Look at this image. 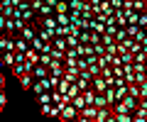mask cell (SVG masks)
<instances>
[{
	"mask_svg": "<svg viewBox=\"0 0 147 122\" xmlns=\"http://www.w3.org/2000/svg\"><path fill=\"white\" fill-rule=\"evenodd\" d=\"M34 15H37V12L32 10V7H30V10H25V12H22V22H27V25H34Z\"/></svg>",
	"mask_w": 147,
	"mask_h": 122,
	"instance_id": "obj_23",
	"label": "cell"
},
{
	"mask_svg": "<svg viewBox=\"0 0 147 122\" xmlns=\"http://www.w3.org/2000/svg\"><path fill=\"white\" fill-rule=\"evenodd\" d=\"M32 76H34V81H44V78H49V69L42 66V64H37L34 69H32Z\"/></svg>",
	"mask_w": 147,
	"mask_h": 122,
	"instance_id": "obj_7",
	"label": "cell"
},
{
	"mask_svg": "<svg viewBox=\"0 0 147 122\" xmlns=\"http://www.w3.org/2000/svg\"><path fill=\"white\" fill-rule=\"evenodd\" d=\"M3 54H15V39L10 34H3L0 37V56Z\"/></svg>",
	"mask_w": 147,
	"mask_h": 122,
	"instance_id": "obj_2",
	"label": "cell"
},
{
	"mask_svg": "<svg viewBox=\"0 0 147 122\" xmlns=\"http://www.w3.org/2000/svg\"><path fill=\"white\" fill-rule=\"evenodd\" d=\"M0 59H3V66H10V69L17 64V56H15V54H3Z\"/></svg>",
	"mask_w": 147,
	"mask_h": 122,
	"instance_id": "obj_19",
	"label": "cell"
},
{
	"mask_svg": "<svg viewBox=\"0 0 147 122\" xmlns=\"http://www.w3.org/2000/svg\"><path fill=\"white\" fill-rule=\"evenodd\" d=\"M12 39H15V51L17 54H27V51H30V42H27V39H22L20 34L12 37Z\"/></svg>",
	"mask_w": 147,
	"mask_h": 122,
	"instance_id": "obj_8",
	"label": "cell"
},
{
	"mask_svg": "<svg viewBox=\"0 0 147 122\" xmlns=\"http://www.w3.org/2000/svg\"><path fill=\"white\" fill-rule=\"evenodd\" d=\"M123 105H125L127 112H135L137 107H140V100H137V98H132V95H127L125 100H123Z\"/></svg>",
	"mask_w": 147,
	"mask_h": 122,
	"instance_id": "obj_10",
	"label": "cell"
},
{
	"mask_svg": "<svg viewBox=\"0 0 147 122\" xmlns=\"http://www.w3.org/2000/svg\"><path fill=\"white\" fill-rule=\"evenodd\" d=\"M37 32H39V25H25V27H22V32H20V37L27 39L30 47H32V42L37 39Z\"/></svg>",
	"mask_w": 147,
	"mask_h": 122,
	"instance_id": "obj_3",
	"label": "cell"
},
{
	"mask_svg": "<svg viewBox=\"0 0 147 122\" xmlns=\"http://www.w3.org/2000/svg\"><path fill=\"white\" fill-rule=\"evenodd\" d=\"M96 115H98V107L96 105H86L81 110V117H88V120H96Z\"/></svg>",
	"mask_w": 147,
	"mask_h": 122,
	"instance_id": "obj_14",
	"label": "cell"
},
{
	"mask_svg": "<svg viewBox=\"0 0 147 122\" xmlns=\"http://www.w3.org/2000/svg\"><path fill=\"white\" fill-rule=\"evenodd\" d=\"M110 115H113V110H110V107H103V110H98V115H96V122H105Z\"/></svg>",
	"mask_w": 147,
	"mask_h": 122,
	"instance_id": "obj_22",
	"label": "cell"
},
{
	"mask_svg": "<svg viewBox=\"0 0 147 122\" xmlns=\"http://www.w3.org/2000/svg\"><path fill=\"white\" fill-rule=\"evenodd\" d=\"M0 90H5V76L0 73Z\"/></svg>",
	"mask_w": 147,
	"mask_h": 122,
	"instance_id": "obj_41",
	"label": "cell"
},
{
	"mask_svg": "<svg viewBox=\"0 0 147 122\" xmlns=\"http://www.w3.org/2000/svg\"><path fill=\"white\" fill-rule=\"evenodd\" d=\"M39 27H42V29H52V32H57V17H44L42 22H39Z\"/></svg>",
	"mask_w": 147,
	"mask_h": 122,
	"instance_id": "obj_11",
	"label": "cell"
},
{
	"mask_svg": "<svg viewBox=\"0 0 147 122\" xmlns=\"http://www.w3.org/2000/svg\"><path fill=\"white\" fill-rule=\"evenodd\" d=\"M79 117H81V112L76 110V107H74V105H66V107L61 110V115H59V122H76Z\"/></svg>",
	"mask_w": 147,
	"mask_h": 122,
	"instance_id": "obj_1",
	"label": "cell"
},
{
	"mask_svg": "<svg viewBox=\"0 0 147 122\" xmlns=\"http://www.w3.org/2000/svg\"><path fill=\"white\" fill-rule=\"evenodd\" d=\"M140 107H142V110H147V98H140Z\"/></svg>",
	"mask_w": 147,
	"mask_h": 122,
	"instance_id": "obj_40",
	"label": "cell"
},
{
	"mask_svg": "<svg viewBox=\"0 0 147 122\" xmlns=\"http://www.w3.org/2000/svg\"><path fill=\"white\" fill-rule=\"evenodd\" d=\"M66 44H69V49H79V34H69L66 37Z\"/></svg>",
	"mask_w": 147,
	"mask_h": 122,
	"instance_id": "obj_25",
	"label": "cell"
},
{
	"mask_svg": "<svg viewBox=\"0 0 147 122\" xmlns=\"http://www.w3.org/2000/svg\"><path fill=\"white\" fill-rule=\"evenodd\" d=\"M17 81H20V85H22L25 90H32V85H34V76H32V73L22 76V78H17Z\"/></svg>",
	"mask_w": 147,
	"mask_h": 122,
	"instance_id": "obj_15",
	"label": "cell"
},
{
	"mask_svg": "<svg viewBox=\"0 0 147 122\" xmlns=\"http://www.w3.org/2000/svg\"><path fill=\"white\" fill-rule=\"evenodd\" d=\"M127 39H130V37H127V27H120V29L115 32V42L123 44V42H127Z\"/></svg>",
	"mask_w": 147,
	"mask_h": 122,
	"instance_id": "obj_21",
	"label": "cell"
},
{
	"mask_svg": "<svg viewBox=\"0 0 147 122\" xmlns=\"http://www.w3.org/2000/svg\"><path fill=\"white\" fill-rule=\"evenodd\" d=\"M115 22H118V27H127V12L125 10H118L115 12Z\"/></svg>",
	"mask_w": 147,
	"mask_h": 122,
	"instance_id": "obj_17",
	"label": "cell"
},
{
	"mask_svg": "<svg viewBox=\"0 0 147 122\" xmlns=\"http://www.w3.org/2000/svg\"><path fill=\"white\" fill-rule=\"evenodd\" d=\"M145 122H147V120H145Z\"/></svg>",
	"mask_w": 147,
	"mask_h": 122,
	"instance_id": "obj_48",
	"label": "cell"
},
{
	"mask_svg": "<svg viewBox=\"0 0 147 122\" xmlns=\"http://www.w3.org/2000/svg\"><path fill=\"white\" fill-rule=\"evenodd\" d=\"M105 122H118V120H115V115H110V117H108Z\"/></svg>",
	"mask_w": 147,
	"mask_h": 122,
	"instance_id": "obj_43",
	"label": "cell"
},
{
	"mask_svg": "<svg viewBox=\"0 0 147 122\" xmlns=\"http://www.w3.org/2000/svg\"><path fill=\"white\" fill-rule=\"evenodd\" d=\"M135 83H137V85L147 83V71H135Z\"/></svg>",
	"mask_w": 147,
	"mask_h": 122,
	"instance_id": "obj_26",
	"label": "cell"
},
{
	"mask_svg": "<svg viewBox=\"0 0 147 122\" xmlns=\"http://www.w3.org/2000/svg\"><path fill=\"white\" fill-rule=\"evenodd\" d=\"M71 105L76 107V110H79V112L84 110V107L88 105V103H86V98H84V93H81V95H76V98H74V103H71Z\"/></svg>",
	"mask_w": 147,
	"mask_h": 122,
	"instance_id": "obj_18",
	"label": "cell"
},
{
	"mask_svg": "<svg viewBox=\"0 0 147 122\" xmlns=\"http://www.w3.org/2000/svg\"><path fill=\"white\" fill-rule=\"evenodd\" d=\"M100 44H105V47H113V44H118V42H115V37H113V34H103V37H100Z\"/></svg>",
	"mask_w": 147,
	"mask_h": 122,
	"instance_id": "obj_28",
	"label": "cell"
},
{
	"mask_svg": "<svg viewBox=\"0 0 147 122\" xmlns=\"http://www.w3.org/2000/svg\"><path fill=\"white\" fill-rule=\"evenodd\" d=\"M137 34H140V27H137V25H127V37L135 39Z\"/></svg>",
	"mask_w": 147,
	"mask_h": 122,
	"instance_id": "obj_29",
	"label": "cell"
},
{
	"mask_svg": "<svg viewBox=\"0 0 147 122\" xmlns=\"http://www.w3.org/2000/svg\"><path fill=\"white\" fill-rule=\"evenodd\" d=\"M84 3H88V5H91V0H84Z\"/></svg>",
	"mask_w": 147,
	"mask_h": 122,
	"instance_id": "obj_46",
	"label": "cell"
},
{
	"mask_svg": "<svg viewBox=\"0 0 147 122\" xmlns=\"http://www.w3.org/2000/svg\"><path fill=\"white\" fill-rule=\"evenodd\" d=\"M25 59H27V64H30V69H34V66L39 64V59H42V54H39V51H34V49L30 47V51L25 54Z\"/></svg>",
	"mask_w": 147,
	"mask_h": 122,
	"instance_id": "obj_9",
	"label": "cell"
},
{
	"mask_svg": "<svg viewBox=\"0 0 147 122\" xmlns=\"http://www.w3.org/2000/svg\"><path fill=\"white\" fill-rule=\"evenodd\" d=\"M130 54V49H127V44L123 42V44H118V56H127Z\"/></svg>",
	"mask_w": 147,
	"mask_h": 122,
	"instance_id": "obj_32",
	"label": "cell"
},
{
	"mask_svg": "<svg viewBox=\"0 0 147 122\" xmlns=\"http://www.w3.org/2000/svg\"><path fill=\"white\" fill-rule=\"evenodd\" d=\"M64 71H66L64 61H52L49 64V76H54V78H64Z\"/></svg>",
	"mask_w": 147,
	"mask_h": 122,
	"instance_id": "obj_4",
	"label": "cell"
},
{
	"mask_svg": "<svg viewBox=\"0 0 147 122\" xmlns=\"http://www.w3.org/2000/svg\"><path fill=\"white\" fill-rule=\"evenodd\" d=\"M93 51L96 56H105V44H93Z\"/></svg>",
	"mask_w": 147,
	"mask_h": 122,
	"instance_id": "obj_34",
	"label": "cell"
},
{
	"mask_svg": "<svg viewBox=\"0 0 147 122\" xmlns=\"http://www.w3.org/2000/svg\"><path fill=\"white\" fill-rule=\"evenodd\" d=\"M5 103H7V95H5V90H0V110L5 107Z\"/></svg>",
	"mask_w": 147,
	"mask_h": 122,
	"instance_id": "obj_37",
	"label": "cell"
},
{
	"mask_svg": "<svg viewBox=\"0 0 147 122\" xmlns=\"http://www.w3.org/2000/svg\"><path fill=\"white\" fill-rule=\"evenodd\" d=\"M52 47L57 49V51H69V44H66V39H64V37H54L52 39Z\"/></svg>",
	"mask_w": 147,
	"mask_h": 122,
	"instance_id": "obj_13",
	"label": "cell"
},
{
	"mask_svg": "<svg viewBox=\"0 0 147 122\" xmlns=\"http://www.w3.org/2000/svg\"><path fill=\"white\" fill-rule=\"evenodd\" d=\"M142 12H147V3H145V10H142Z\"/></svg>",
	"mask_w": 147,
	"mask_h": 122,
	"instance_id": "obj_45",
	"label": "cell"
},
{
	"mask_svg": "<svg viewBox=\"0 0 147 122\" xmlns=\"http://www.w3.org/2000/svg\"><path fill=\"white\" fill-rule=\"evenodd\" d=\"M42 3H44V0H42Z\"/></svg>",
	"mask_w": 147,
	"mask_h": 122,
	"instance_id": "obj_47",
	"label": "cell"
},
{
	"mask_svg": "<svg viewBox=\"0 0 147 122\" xmlns=\"http://www.w3.org/2000/svg\"><path fill=\"white\" fill-rule=\"evenodd\" d=\"M132 64H147V54H145V51L132 54Z\"/></svg>",
	"mask_w": 147,
	"mask_h": 122,
	"instance_id": "obj_27",
	"label": "cell"
},
{
	"mask_svg": "<svg viewBox=\"0 0 147 122\" xmlns=\"http://www.w3.org/2000/svg\"><path fill=\"white\" fill-rule=\"evenodd\" d=\"M103 95H105V100H108V105H110V107H113V105H115V103H118L115 88H108V90H105V93H103Z\"/></svg>",
	"mask_w": 147,
	"mask_h": 122,
	"instance_id": "obj_16",
	"label": "cell"
},
{
	"mask_svg": "<svg viewBox=\"0 0 147 122\" xmlns=\"http://www.w3.org/2000/svg\"><path fill=\"white\" fill-rule=\"evenodd\" d=\"M39 103H42V105H52V93H42V95H39Z\"/></svg>",
	"mask_w": 147,
	"mask_h": 122,
	"instance_id": "obj_33",
	"label": "cell"
},
{
	"mask_svg": "<svg viewBox=\"0 0 147 122\" xmlns=\"http://www.w3.org/2000/svg\"><path fill=\"white\" fill-rule=\"evenodd\" d=\"M91 44H100V34H96V32H91Z\"/></svg>",
	"mask_w": 147,
	"mask_h": 122,
	"instance_id": "obj_38",
	"label": "cell"
},
{
	"mask_svg": "<svg viewBox=\"0 0 147 122\" xmlns=\"http://www.w3.org/2000/svg\"><path fill=\"white\" fill-rule=\"evenodd\" d=\"M79 42L81 44H91V32H79Z\"/></svg>",
	"mask_w": 147,
	"mask_h": 122,
	"instance_id": "obj_31",
	"label": "cell"
},
{
	"mask_svg": "<svg viewBox=\"0 0 147 122\" xmlns=\"http://www.w3.org/2000/svg\"><path fill=\"white\" fill-rule=\"evenodd\" d=\"M54 12H57V15H69V12H71V5H69V0H59L57 7H54Z\"/></svg>",
	"mask_w": 147,
	"mask_h": 122,
	"instance_id": "obj_12",
	"label": "cell"
},
{
	"mask_svg": "<svg viewBox=\"0 0 147 122\" xmlns=\"http://www.w3.org/2000/svg\"><path fill=\"white\" fill-rule=\"evenodd\" d=\"M76 122H96V120H88V117H79Z\"/></svg>",
	"mask_w": 147,
	"mask_h": 122,
	"instance_id": "obj_42",
	"label": "cell"
},
{
	"mask_svg": "<svg viewBox=\"0 0 147 122\" xmlns=\"http://www.w3.org/2000/svg\"><path fill=\"white\" fill-rule=\"evenodd\" d=\"M127 90H130V95H132V98H137V100H140V98H142V95H140V85H137V83L127 85Z\"/></svg>",
	"mask_w": 147,
	"mask_h": 122,
	"instance_id": "obj_30",
	"label": "cell"
},
{
	"mask_svg": "<svg viewBox=\"0 0 147 122\" xmlns=\"http://www.w3.org/2000/svg\"><path fill=\"white\" fill-rule=\"evenodd\" d=\"M32 93H34L37 98L42 95V93H47V88H44V83H42V81H34V85H32Z\"/></svg>",
	"mask_w": 147,
	"mask_h": 122,
	"instance_id": "obj_24",
	"label": "cell"
},
{
	"mask_svg": "<svg viewBox=\"0 0 147 122\" xmlns=\"http://www.w3.org/2000/svg\"><path fill=\"white\" fill-rule=\"evenodd\" d=\"M140 29H147V12L140 15Z\"/></svg>",
	"mask_w": 147,
	"mask_h": 122,
	"instance_id": "obj_36",
	"label": "cell"
},
{
	"mask_svg": "<svg viewBox=\"0 0 147 122\" xmlns=\"http://www.w3.org/2000/svg\"><path fill=\"white\" fill-rule=\"evenodd\" d=\"M96 107H98V110H103V107H110L108 105V100H105V95L103 93H96V103H93Z\"/></svg>",
	"mask_w": 147,
	"mask_h": 122,
	"instance_id": "obj_20",
	"label": "cell"
},
{
	"mask_svg": "<svg viewBox=\"0 0 147 122\" xmlns=\"http://www.w3.org/2000/svg\"><path fill=\"white\" fill-rule=\"evenodd\" d=\"M42 47H44V42H42L39 37H37L34 42H32V49H34V51H42Z\"/></svg>",
	"mask_w": 147,
	"mask_h": 122,
	"instance_id": "obj_35",
	"label": "cell"
},
{
	"mask_svg": "<svg viewBox=\"0 0 147 122\" xmlns=\"http://www.w3.org/2000/svg\"><path fill=\"white\" fill-rule=\"evenodd\" d=\"M91 88H93L96 93H105V90H108L110 85H108V81H105L103 76H96V78H93V83H91Z\"/></svg>",
	"mask_w": 147,
	"mask_h": 122,
	"instance_id": "obj_5",
	"label": "cell"
},
{
	"mask_svg": "<svg viewBox=\"0 0 147 122\" xmlns=\"http://www.w3.org/2000/svg\"><path fill=\"white\" fill-rule=\"evenodd\" d=\"M27 73H32V69H30V64H15L12 66V76H15V78H22V76H27Z\"/></svg>",
	"mask_w": 147,
	"mask_h": 122,
	"instance_id": "obj_6",
	"label": "cell"
},
{
	"mask_svg": "<svg viewBox=\"0 0 147 122\" xmlns=\"http://www.w3.org/2000/svg\"><path fill=\"white\" fill-rule=\"evenodd\" d=\"M3 12H5V5H3V3H0V15H3Z\"/></svg>",
	"mask_w": 147,
	"mask_h": 122,
	"instance_id": "obj_44",
	"label": "cell"
},
{
	"mask_svg": "<svg viewBox=\"0 0 147 122\" xmlns=\"http://www.w3.org/2000/svg\"><path fill=\"white\" fill-rule=\"evenodd\" d=\"M57 3L59 0H44V5H49V7H57Z\"/></svg>",
	"mask_w": 147,
	"mask_h": 122,
	"instance_id": "obj_39",
	"label": "cell"
}]
</instances>
